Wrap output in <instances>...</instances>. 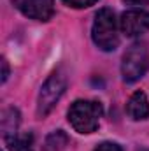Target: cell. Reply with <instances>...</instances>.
Here are the masks:
<instances>
[{
  "label": "cell",
  "instance_id": "6da1fadb",
  "mask_svg": "<svg viewBox=\"0 0 149 151\" xmlns=\"http://www.w3.org/2000/svg\"><path fill=\"white\" fill-rule=\"evenodd\" d=\"M104 114V107L97 100H75L69 109V123L79 134H93Z\"/></svg>",
  "mask_w": 149,
  "mask_h": 151
},
{
  "label": "cell",
  "instance_id": "7a4b0ae2",
  "mask_svg": "<svg viewBox=\"0 0 149 151\" xmlns=\"http://www.w3.org/2000/svg\"><path fill=\"white\" fill-rule=\"evenodd\" d=\"M93 42L102 51H114L119 46V35H117V21L112 9H100L95 14L93 28H91Z\"/></svg>",
  "mask_w": 149,
  "mask_h": 151
},
{
  "label": "cell",
  "instance_id": "3957f363",
  "mask_svg": "<svg viewBox=\"0 0 149 151\" xmlns=\"http://www.w3.org/2000/svg\"><path fill=\"white\" fill-rule=\"evenodd\" d=\"M149 69V49L146 44L135 42L132 44L126 53L123 55L121 62V74L126 83H135Z\"/></svg>",
  "mask_w": 149,
  "mask_h": 151
},
{
  "label": "cell",
  "instance_id": "277c9868",
  "mask_svg": "<svg viewBox=\"0 0 149 151\" xmlns=\"http://www.w3.org/2000/svg\"><path fill=\"white\" fill-rule=\"evenodd\" d=\"M67 90V77L63 72H53L46 79V83L42 84L40 91H39L37 99V116L39 118H46L47 114L53 111V107L58 104V100L62 99V95Z\"/></svg>",
  "mask_w": 149,
  "mask_h": 151
},
{
  "label": "cell",
  "instance_id": "5b68a950",
  "mask_svg": "<svg viewBox=\"0 0 149 151\" xmlns=\"http://www.w3.org/2000/svg\"><path fill=\"white\" fill-rule=\"evenodd\" d=\"M119 27L126 37H139L149 30V12L140 9L126 11L121 14Z\"/></svg>",
  "mask_w": 149,
  "mask_h": 151
},
{
  "label": "cell",
  "instance_id": "8992f818",
  "mask_svg": "<svg viewBox=\"0 0 149 151\" xmlns=\"http://www.w3.org/2000/svg\"><path fill=\"white\" fill-rule=\"evenodd\" d=\"M12 4L30 19L47 21L54 14V0H12Z\"/></svg>",
  "mask_w": 149,
  "mask_h": 151
},
{
  "label": "cell",
  "instance_id": "52a82bcc",
  "mask_svg": "<svg viewBox=\"0 0 149 151\" xmlns=\"http://www.w3.org/2000/svg\"><path fill=\"white\" fill-rule=\"evenodd\" d=\"M126 113L130 114L132 119L139 121V119H146L149 116V102H148V97L144 91H135L128 104H126Z\"/></svg>",
  "mask_w": 149,
  "mask_h": 151
},
{
  "label": "cell",
  "instance_id": "ba28073f",
  "mask_svg": "<svg viewBox=\"0 0 149 151\" xmlns=\"http://www.w3.org/2000/svg\"><path fill=\"white\" fill-rule=\"evenodd\" d=\"M0 127H2V135H4V139L14 135L16 130H18V127H19V111H18L16 107H7V109L2 113Z\"/></svg>",
  "mask_w": 149,
  "mask_h": 151
},
{
  "label": "cell",
  "instance_id": "9c48e42d",
  "mask_svg": "<svg viewBox=\"0 0 149 151\" xmlns=\"http://www.w3.org/2000/svg\"><path fill=\"white\" fill-rule=\"evenodd\" d=\"M4 141L12 151H34V135L30 132L14 134L11 137H5Z\"/></svg>",
  "mask_w": 149,
  "mask_h": 151
},
{
  "label": "cell",
  "instance_id": "30bf717a",
  "mask_svg": "<svg viewBox=\"0 0 149 151\" xmlns=\"http://www.w3.org/2000/svg\"><path fill=\"white\" fill-rule=\"evenodd\" d=\"M69 135L63 130H54L51 132L46 141H44V151H63L69 144Z\"/></svg>",
  "mask_w": 149,
  "mask_h": 151
},
{
  "label": "cell",
  "instance_id": "8fae6325",
  "mask_svg": "<svg viewBox=\"0 0 149 151\" xmlns=\"http://www.w3.org/2000/svg\"><path fill=\"white\" fill-rule=\"evenodd\" d=\"M97 2L98 0H63V4H67L69 7H74V9H84V7H90Z\"/></svg>",
  "mask_w": 149,
  "mask_h": 151
},
{
  "label": "cell",
  "instance_id": "7c38bea8",
  "mask_svg": "<svg viewBox=\"0 0 149 151\" xmlns=\"http://www.w3.org/2000/svg\"><path fill=\"white\" fill-rule=\"evenodd\" d=\"M95 151H123V148L116 142H102L95 148Z\"/></svg>",
  "mask_w": 149,
  "mask_h": 151
},
{
  "label": "cell",
  "instance_id": "4fadbf2b",
  "mask_svg": "<svg viewBox=\"0 0 149 151\" xmlns=\"http://www.w3.org/2000/svg\"><path fill=\"white\" fill-rule=\"evenodd\" d=\"M9 77V63L5 58H2V83H5Z\"/></svg>",
  "mask_w": 149,
  "mask_h": 151
},
{
  "label": "cell",
  "instance_id": "5bb4252c",
  "mask_svg": "<svg viewBox=\"0 0 149 151\" xmlns=\"http://www.w3.org/2000/svg\"><path fill=\"white\" fill-rule=\"evenodd\" d=\"M125 2H128V4H133V5H142V4H148L149 5V0H125Z\"/></svg>",
  "mask_w": 149,
  "mask_h": 151
}]
</instances>
